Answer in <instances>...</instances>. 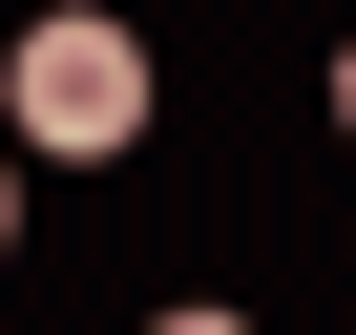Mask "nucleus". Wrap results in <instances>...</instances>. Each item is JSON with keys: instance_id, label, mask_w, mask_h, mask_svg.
<instances>
[{"instance_id": "obj_2", "label": "nucleus", "mask_w": 356, "mask_h": 335, "mask_svg": "<svg viewBox=\"0 0 356 335\" xmlns=\"http://www.w3.org/2000/svg\"><path fill=\"white\" fill-rule=\"evenodd\" d=\"M0 231H22V147H0Z\"/></svg>"}, {"instance_id": "obj_4", "label": "nucleus", "mask_w": 356, "mask_h": 335, "mask_svg": "<svg viewBox=\"0 0 356 335\" xmlns=\"http://www.w3.org/2000/svg\"><path fill=\"white\" fill-rule=\"evenodd\" d=\"M335 126H356V42H335Z\"/></svg>"}, {"instance_id": "obj_1", "label": "nucleus", "mask_w": 356, "mask_h": 335, "mask_svg": "<svg viewBox=\"0 0 356 335\" xmlns=\"http://www.w3.org/2000/svg\"><path fill=\"white\" fill-rule=\"evenodd\" d=\"M147 105H168V84H147V42H126V22H84V0H63V22H22V63H0V126H22L42 168H126V147H147Z\"/></svg>"}, {"instance_id": "obj_3", "label": "nucleus", "mask_w": 356, "mask_h": 335, "mask_svg": "<svg viewBox=\"0 0 356 335\" xmlns=\"http://www.w3.org/2000/svg\"><path fill=\"white\" fill-rule=\"evenodd\" d=\"M147 335H231V314H147Z\"/></svg>"}]
</instances>
